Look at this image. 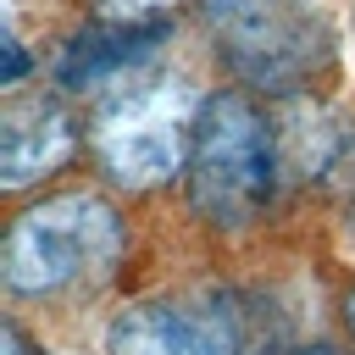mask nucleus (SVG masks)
Segmentation results:
<instances>
[{
  "instance_id": "nucleus-1",
  "label": "nucleus",
  "mask_w": 355,
  "mask_h": 355,
  "mask_svg": "<svg viewBox=\"0 0 355 355\" xmlns=\"http://www.w3.org/2000/svg\"><path fill=\"white\" fill-rule=\"evenodd\" d=\"M183 183L189 211L216 233H244L272 211L283 183V139L250 89L205 94Z\"/></svg>"
},
{
  "instance_id": "nucleus-2",
  "label": "nucleus",
  "mask_w": 355,
  "mask_h": 355,
  "mask_svg": "<svg viewBox=\"0 0 355 355\" xmlns=\"http://www.w3.org/2000/svg\"><path fill=\"white\" fill-rule=\"evenodd\" d=\"M122 250H128L122 211L105 194L67 189L28 205L11 222L0 272L17 300H61V294L111 283L122 266Z\"/></svg>"
},
{
  "instance_id": "nucleus-3",
  "label": "nucleus",
  "mask_w": 355,
  "mask_h": 355,
  "mask_svg": "<svg viewBox=\"0 0 355 355\" xmlns=\"http://www.w3.org/2000/svg\"><path fill=\"white\" fill-rule=\"evenodd\" d=\"M200 94L183 72L116 78L89 116V150L116 189H161L189 172Z\"/></svg>"
},
{
  "instance_id": "nucleus-4",
  "label": "nucleus",
  "mask_w": 355,
  "mask_h": 355,
  "mask_svg": "<svg viewBox=\"0 0 355 355\" xmlns=\"http://www.w3.org/2000/svg\"><path fill=\"white\" fill-rule=\"evenodd\" d=\"M216 67L266 100L305 94L333 67V33L305 0H194Z\"/></svg>"
},
{
  "instance_id": "nucleus-5",
  "label": "nucleus",
  "mask_w": 355,
  "mask_h": 355,
  "mask_svg": "<svg viewBox=\"0 0 355 355\" xmlns=\"http://www.w3.org/2000/svg\"><path fill=\"white\" fill-rule=\"evenodd\" d=\"M105 355H250L239 311L211 300H139L111 316Z\"/></svg>"
},
{
  "instance_id": "nucleus-6",
  "label": "nucleus",
  "mask_w": 355,
  "mask_h": 355,
  "mask_svg": "<svg viewBox=\"0 0 355 355\" xmlns=\"http://www.w3.org/2000/svg\"><path fill=\"white\" fill-rule=\"evenodd\" d=\"M83 122L61 94H11L0 111V178L6 189H28L55 178L78 155Z\"/></svg>"
},
{
  "instance_id": "nucleus-7",
  "label": "nucleus",
  "mask_w": 355,
  "mask_h": 355,
  "mask_svg": "<svg viewBox=\"0 0 355 355\" xmlns=\"http://www.w3.org/2000/svg\"><path fill=\"white\" fill-rule=\"evenodd\" d=\"M166 33H172L166 17H144V22L100 17V22L78 28V33L61 44L55 83H61V89H100V83H116V78H122L128 67H139Z\"/></svg>"
},
{
  "instance_id": "nucleus-8",
  "label": "nucleus",
  "mask_w": 355,
  "mask_h": 355,
  "mask_svg": "<svg viewBox=\"0 0 355 355\" xmlns=\"http://www.w3.org/2000/svg\"><path fill=\"white\" fill-rule=\"evenodd\" d=\"M89 6L116 22H144V17H161V6H172V0H89Z\"/></svg>"
},
{
  "instance_id": "nucleus-9",
  "label": "nucleus",
  "mask_w": 355,
  "mask_h": 355,
  "mask_svg": "<svg viewBox=\"0 0 355 355\" xmlns=\"http://www.w3.org/2000/svg\"><path fill=\"white\" fill-rule=\"evenodd\" d=\"M22 72H28V55H22V44L6 33V89H17V83H22Z\"/></svg>"
},
{
  "instance_id": "nucleus-10",
  "label": "nucleus",
  "mask_w": 355,
  "mask_h": 355,
  "mask_svg": "<svg viewBox=\"0 0 355 355\" xmlns=\"http://www.w3.org/2000/svg\"><path fill=\"white\" fill-rule=\"evenodd\" d=\"M294 355H344V349H333V344H311V349H294Z\"/></svg>"
},
{
  "instance_id": "nucleus-11",
  "label": "nucleus",
  "mask_w": 355,
  "mask_h": 355,
  "mask_svg": "<svg viewBox=\"0 0 355 355\" xmlns=\"http://www.w3.org/2000/svg\"><path fill=\"white\" fill-rule=\"evenodd\" d=\"M344 322H349V333H355V288H349V300H344Z\"/></svg>"
},
{
  "instance_id": "nucleus-12",
  "label": "nucleus",
  "mask_w": 355,
  "mask_h": 355,
  "mask_svg": "<svg viewBox=\"0 0 355 355\" xmlns=\"http://www.w3.org/2000/svg\"><path fill=\"white\" fill-rule=\"evenodd\" d=\"M349 227H355V205H349Z\"/></svg>"
}]
</instances>
